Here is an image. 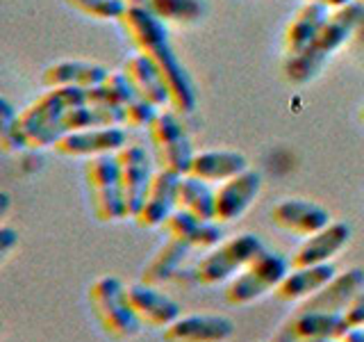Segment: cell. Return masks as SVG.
Wrapping results in <instances>:
<instances>
[{
    "instance_id": "1",
    "label": "cell",
    "mask_w": 364,
    "mask_h": 342,
    "mask_svg": "<svg viewBox=\"0 0 364 342\" xmlns=\"http://www.w3.org/2000/svg\"><path fill=\"white\" fill-rule=\"evenodd\" d=\"M121 26L128 34V39L139 53L148 55L162 71L168 94H171V108L180 114H189L196 110V87L189 71L173 51V46L168 41V28L166 23L159 21L155 14H151L144 5H132L121 19Z\"/></svg>"
},
{
    "instance_id": "2",
    "label": "cell",
    "mask_w": 364,
    "mask_h": 342,
    "mask_svg": "<svg viewBox=\"0 0 364 342\" xmlns=\"http://www.w3.org/2000/svg\"><path fill=\"white\" fill-rule=\"evenodd\" d=\"M87 103L85 89H46L18 112L16 125L0 135L5 151H41L53 148L68 133V114Z\"/></svg>"
},
{
    "instance_id": "3",
    "label": "cell",
    "mask_w": 364,
    "mask_h": 342,
    "mask_svg": "<svg viewBox=\"0 0 364 342\" xmlns=\"http://www.w3.org/2000/svg\"><path fill=\"white\" fill-rule=\"evenodd\" d=\"M362 19H364L362 3H353L348 7L333 11L328 23L321 28V32L316 34L314 41L303 53L294 57H284V66H282L284 80L296 87L314 83L323 73V68L330 64V60L335 57V53H339L353 39Z\"/></svg>"
},
{
    "instance_id": "4",
    "label": "cell",
    "mask_w": 364,
    "mask_h": 342,
    "mask_svg": "<svg viewBox=\"0 0 364 342\" xmlns=\"http://www.w3.org/2000/svg\"><path fill=\"white\" fill-rule=\"evenodd\" d=\"M87 299L91 306V313L96 315L102 333L109 336L112 340H132L141 333L144 324L132 311L128 299V285L114 274L96 279L89 285Z\"/></svg>"
},
{
    "instance_id": "5",
    "label": "cell",
    "mask_w": 364,
    "mask_h": 342,
    "mask_svg": "<svg viewBox=\"0 0 364 342\" xmlns=\"http://www.w3.org/2000/svg\"><path fill=\"white\" fill-rule=\"evenodd\" d=\"M291 269V260L280 251L264 249L225 285V301L230 306H248L269 292H276Z\"/></svg>"
},
{
    "instance_id": "6",
    "label": "cell",
    "mask_w": 364,
    "mask_h": 342,
    "mask_svg": "<svg viewBox=\"0 0 364 342\" xmlns=\"http://www.w3.org/2000/svg\"><path fill=\"white\" fill-rule=\"evenodd\" d=\"M85 182H87L91 212H94L98 222L114 224L128 219L117 155H102L89 160L85 167Z\"/></svg>"
},
{
    "instance_id": "7",
    "label": "cell",
    "mask_w": 364,
    "mask_h": 342,
    "mask_svg": "<svg viewBox=\"0 0 364 342\" xmlns=\"http://www.w3.org/2000/svg\"><path fill=\"white\" fill-rule=\"evenodd\" d=\"M262 251H264V244H262L259 235L239 233L208 251V256L200 258L196 269H193V279L200 285H219L232 281Z\"/></svg>"
},
{
    "instance_id": "8",
    "label": "cell",
    "mask_w": 364,
    "mask_h": 342,
    "mask_svg": "<svg viewBox=\"0 0 364 342\" xmlns=\"http://www.w3.org/2000/svg\"><path fill=\"white\" fill-rule=\"evenodd\" d=\"M148 135H151V144L157 153L159 167L173 171L178 176H187L196 151H193L185 125L178 119V112H159L153 125L148 128Z\"/></svg>"
},
{
    "instance_id": "9",
    "label": "cell",
    "mask_w": 364,
    "mask_h": 342,
    "mask_svg": "<svg viewBox=\"0 0 364 342\" xmlns=\"http://www.w3.org/2000/svg\"><path fill=\"white\" fill-rule=\"evenodd\" d=\"M123 146H128V133L123 125H109V128H82L66 133L53 146V151L64 157L94 160L102 155H117Z\"/></svg>"
},
{
    "instance_id": "10",
    "label": "cell",
    "mask_w": 364,
    "mask_h": 342,
    "mask_svg": "<svg viewBox=\"0 0 364 342\" xmlns=\"http://www.w3.org/2000/svg\"><path fill=\"white\" fill-rule=\"evenodd\" d=\"M117 160H119V171H121V182L125 194V208H128V219H134L148 194V187L153 182L155 171L151 165V157L136 144L123 146L117 153Z\"/></svg>"
},
{
    "instance_id": "11",
    "label": "cell",
    "mask_w": 364,
    "mask_h": 342,
    "mask_svg": "<svg viewBox=\"0 0 364 342\" xmlns=\"http://www.w3.org/2000/svg\"><path fill=\"white\" fill-rule=\"evenodd\" d=\"M262 192V174L255 169H246L230 180L221 182L216 187V203H214V219L219 224L237 222L244 217L246 210Z\"/></svg>"
},
{
    "instance_id": "12",
    "label": "cell",
    "mask_w": 364,
    "mask_h": 342,
    "mask_svg": "<svg viewBox=\"0 0 364 342\" xmlns=\"http://www.w3.org/2000/svg\"><path fill=\"white\" fill-rule=\"evenodd\" d=\"M271 222L280 231L310 237L321 231V228H326L333 219H330V212L316 201L294 197V199H282L280 203L273 205Z\"/></svg>"
},
{
    "instance_id": "13",
    "label": "cell",
    "mask_w": 364,
    "mask_h": 342,
    "mask_svg": "<svg viewBox=\"0 0 364 342\" xmlns=\"http://www.w3.org/2000/svg\"><path fill=\"white\" fill-rule=\"evenodd\" d=\"M178 185H180V176L159 167L153 176L151 187H148L141 208L134 217L136 226L141 228L164 226L168 217L178 210Z\"/></svg>"
},
{
    "instance_id": "14",
    "label": "cell",
    "mask_w": 364,
    "mask_h": 342,
    "mask_svg": "<svg viewBox=\"0 0 364 342\" xmlns=\"http://www.w3.org/2000/svg\"><path fill=\"white\" fill-rule=\"evenodd\" d=\"M232 336V319L214 313L180 315L173 324L164 328V342H228Z\"/></svg>"
},
{
    "instance_id": "15",
    "label": "cell",
    "mask_w": 364,
    "mask_h": 342,
    "mask_svg": "<svg viewBox=\"0 0 364 342\" xmlns=\"http://www.w3.org/2000/svg\"><path fill=\"white\" fill-rule=\"evenodd\" d=\"M128 299L132 311L139 317V322L151 328L164 331L182 315V306L173 296H168L166 292L155 288V285H148L141 281L128 285Z\"/></svg>"
},
{
    "instance_id": "16",
    "label": "cell",
    "mask_w": 364,
    "mask_h": 342,
    "mask_svg": "<svg viewBox=\"0 0 364 342\" xmlns=\"http://www.w3.org/2000/svg\"><path fill=\"white\" fill-rule=\"evenodd\" d=\"M364 292V269L348 267L346 271H337L323 290L312 294L310 299L299 304L296 311H323V313H344L355 301V296Z\"/></svg>"
},
{
    "instance_id": "17",
    "label": "cell",
    "mask_w": 364,
    "mask_h": 342,
    "mask_svg": "<svg viewBox=\"0 0 364 342\" xmlns=\"http://www.w3.org/2000/svg\"><path fill=\"white\" fill-rule=\"evenodd\" d=\"M350 242V226L346 222H330L318 233L305 237V242L294 251L291 267L326 265L339 256Z\"/></svg>"
},
{
    "instance_id": "18",
    "label": "cell",
    "mask_w": 364,
    "mask_h": 342,
    "mask_svg": "<svg viewBox=\"0 0 364 342\" xmlns=\"http://www.w3.org/2000/svg\"><path fill=\"white\" fill-rule=\"evenodd\" d=\"M109 68L85 60H62L48 64L41 73L46 89H96L105 83Z\"/></svg>"
},
{
    "instance_id": "19",
    "label": "cell",
    "mask_w": 364,
    "mask_h": 342,
    "mask_svg": "<svg viewBox=\"0 0 364 342\" xmlns=\"http://www.w3.org/2000/svg\"><path fill=\"white\" fill-rule=\"evenodd\" d=\"M289 333L299 342H323V340H344L350 331L344 313H323V311H296L284 322Z\"/></svg>"
},
{
    "instance_id": "20",
    "label": "cell",
    "mask_w": 364,
    "mask_h": 342,
    "mask_svg": "<svg viewBox=\"0 0 364 342\" xmlns=\"http://www.w3.org/2000/svg\"><path fill=\"white\" fill-rule=\"evenodd\" d=\"M123 73L128 76L132 83L136 96L146 98L148 103H153L159 110L171 108V94H168V85L162 76V71L157 68V64L151 60L148 55L136 51L130 55L123 64Z\"/></svg>"
},
{
    "instance_id": "21",
    "label": "cell",
    "mask_w": 364,
    "mask_h": 342,
    "mask_svg": "<svg viewBox=\"0 0 364 342\" xmlns=\"http://www.w3.org/2000/svg\"><path fill=\"white\" fill-rule=\"evenodd\" d=\"M162 228L168 233V237H176L180 242L189 244L191 249H205V251L219 247L223 237L221 224L216 219H200V217L182 208H178L171 214Z\"/></svg>"
},
{
    "instance_id": "22",
    "label": "cell",
    "mask_w": 364,
    "mask_h": 342,
    "mask_svg": "<svg viewBox=\"0 0 364 342\" xmlns=\"http://www.w3.org/2000/svg\"><path fill=\"white\" fill-rule=\"evenodd\" d=\"M330 14H333V11L328 7L316 5V3H305L296 9L294 16L287 23V28H284V37H282L284 57H294L303 53L307 46L314 41L316 34L321 32Z\"/></svg>"
},
{
    "instance_id": "23",
    "label": "cell",
    "mask_w": 364,
    "mask_h": 342,
    "mask_svg": "<svg viewBox=\"0 0 364 342\" xmlns=\"http://www.w3.org/2000/svg\"><path fill=\"white\" fill-rule=\"evenodd\" d=\"M335 276H337V269L333 262H326V265H310V267H291L273 294H276L280 301L303 304L318 290H323Z\"/></svg>"
},
{
    "instance_id": "24",
    "label": "cell",
    "mask_w": 364,
    "mask_h": 342,
    "mask_svg": "<svg viewBox=\"0 0 364 342\" xmlns=\"http://www.w3.org/2000/svg\"><path fill=\"white\" fill-rule=\"evenodd\" d=\"M248 167V160L239 151H228V148H214V151H200L193 155L191 162V176H196L210 185H221L239 174H244Z\"/></svg>"
},
{
    "instance_id": "25",
    "label": "cell",
    "mask_w": 364,
    "mask_h": 342,
    "mask_svg": "<svg viewBox=\"0 0 364 342\" xmlns=\"http://www.w3.org/2000/svg\"><path fill=\"white\" fill-rule=\"evenodd\" d=\"M191 247L180 242L176 237H168L166 242L155 251V256L151 262L141 269V283L155 285V288H162V285L171 283L182 267V262L187 260Z\"/></svg>"
},
{
    "instance_id": "26",
    "label": "cell",
    "mask_w": 364,
    "mask_h": 342,
    "mask_svg": "<svg viewBox=\"0 0 364 342\" xmlns=\"http://www.w3.org/2000/svg\"><path fill=\"white\" fill-rule=\"evenodd\" d=\"M144 7L166 26L193 28L208 14L205 0H146Z\"/></svg>"
},
{
    "instance_id": "27",
    "label": "cell",
    "mask_w": 364,
    "mask_h": 342,
    "mask_svg": "<svg viewBox=\"0 0 364 342\" xmlns=\"http://www.w3.org/2000/svg\"><path fill=\"white\" fill-rule=\"evenodd\" d=\"M214 203H216V190L196 176H180L178 185V208L187 210L200 219H214Z\"/></svg>"
},
{
    "instance_id": "28",
    "label": "cell",
    "mask_w": 364,
    "mask_h": 342,
    "mask_svg": "<svg viewBox=\"0 0 364 342\" xmlns=\"http://www.w3.org/2000/svg\"><path fill=\"white\" fill-rule=\"evenodd\" d=\"M136 96V91L132 87V83L128 80V76L121 71H109V76L105 78V83L96 89H87V100L91 103H109V105H117V108H125Z\"/></svg>"
},
{
    "instance_id": "29",
    "label": "cell",
    "mask_w": 364,
    "mask_h": 342,
    "mask_svg": "<svg viewBox=\"0 0 364 342\" xmlns=\"http://www.w3.org/2000/svg\"><path fill=\"white\" fill-rule=\"evenodd\" d=\"M64 3L96 21H121L130 7L125 0H64Z\"/></svg>"
},
{
    "instance_id": "30",
    "label": "cell",
    "mask_w": 364,
    "mask_h": 342,
    "mask_svg": "<svg viewBox=\"0 0 364 342\" xmlns=\"http://www.w3.org/2000/svg\"><path fill=\"white\" fill-rule=\"evenodd\" d=\"M162 112L153 103H148L146 98H134L130 105H125V121L123 128H151L153 121L157 119V114Z\"/></svg>"
},
{
    "instance_id": "31",
    "label": "cell",
    "mask_w": 364,
    "mask_h": 342,
    "mask_svg": "<svg viewBox=\"0 0 364 342\" xmlns=\"http://www.w3.org/2000/svg\"><path fill=\"white\" fill-rule=\"evenodd\" d=\"M344 315L350 328H364V292L355 296V301L346 308Z\"/></svg>"
},
{
    "instance_id": "32",
    "label": "cell",
    "mask_w": 364,
    "mask_h": 342,
    "mask_svg": "<svg viewBox=\"0 0 364 342\" xmlns=\"http://www.w3.org/2000/svg\"><path fill=\"white\" fill-rule=\"evenodd\" d=\"M14 249H18V233L9 226H0V256L3 260L14 254Z\"/></svg>"
},
{
    "instance_id": "33",
    "label": "cell",
    "mask_w": 364,
    "mask_h": 342,
    "mask_svg": "<svg viewBox=\"0 0 364 342\" xmlns=\"http://www.w3.org/2000/svg\"><path fill=\"white\" fill-rule=\"evenodd\" d=\"M305 3H316V5H323L330 11H337L341 7H348L353 3H360V0H305Z\"/></svg>"
},
{
    "instance_id": "34",
    "label": "cell",
    "mask_w": 364,
    "mask_h": 342,
    "mask_svg": "<svg viewBox=\"0 0 364 342\" xmlns=\"http://www.w3.org/2000/svg\"><path fill=\"white\" fill-rule=\"evenodd\" d=\"M269 342H299V340H296V338H294V336L289 333V331H287V326L282 324V326H280V328L276 331V336H273V338H271Z\"/></svg>"
},
{
    "instance_id": "35",
    "label": "cell",
    "mask_w": 364,
    "mask_h": 342,
    "mask_svg": "<svg viewBox=\"0 0 364 342\" xmlns=\"http://www.w3.org/2000/svg\"><path fill=\"white\" fill-rule=\"evenodd\" d=\"M341 342H364V328H350Z\"/></svg>"
},
{
    "instance_id": "36",
    "label": "cell",
    "mask_w": 364,
    "mask_h": 342,
    "mask_svg": "<svg viewBox=\"0 0 364 342\" xmlns=\"http://www.w3.org/2000/svg\"><path fill=\"white\" fill-rule=\"evenodd\" d=\"M125 3H128V5L132 7V5H144V3H146V0H125Z\"/></svg>"
},
{
    "instance_id": "37",
    "label": "cell",
    "mask_w": 364,
    "mask_h": 342,
    "mask_svg": "<svg viewBox=\"0 0 364 342\" xmlns=\"http://www.w3.org/2000/svg\"><path fill=\"white\" fill-rule=\"evenodd\" d=\"M360 119L364 121V105H362V112H360Z\"/></svg>"
},
{
    "instance_id": "38",
    "label": "cell",
    "mask_w": 364,
    "mask_h": 342,
    "mask_svg": "<svg viewBox=\"0 0 364 342\" xmlns=\"http://www.w3.org/2000/svg\"><path fill=\"white\" fill-rule=\"evenodd\" d=\"M323 342H341V340H323Z\"/></svg>"
},
{
    "instance_id": "39",
    "label": "cell",
    "mask_w": 364,
    "mask_h": 342,
    "mask_svg": "<svg viewBox=\"0 0 364 342\" xmlns=\"http://www.w3.org/2000/svg\"><path fill=\"white\" fill-rule=\"evenodd\" d=\"M360 3H362V5H364V0H360Z\"/></svg>"
}]
</instances>
